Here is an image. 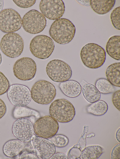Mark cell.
Masks as SVG:
<instances>
[{"mask_svg": "<svg viewBox=\"0 0 120 159\" xmlns=\"http://www.w3.org/2000/svg\"><path fill=\"white\" fill-rule=\"evenodd\" d=\"M31 93L32 98L35 102L45 105L52 101L56 96V90L52 83L46 80H40L33 85Z\"/></svg>", "mask_w": 120, "mask_h": 159, "instance_id": "obj_3", "label": "cell"}, {"mask_svg": "<svg viewBox=\"0 0 120 159\" xmlns=\"http://www.w3.org/2000/svg\"><path fill=\"white\" fill-rule=\"evenodd\" d=\"M7 96L11 104L19 107L27 106L32 98L29 89L20 84H14L10 86L7 91Z\"/></svg>", "mask_w": 120, "mask_h": 159, "instance_id": "obj_12", "label": "cell"}, {"mask_svg": "<svg viewBox=\"0 0 120 159\" xmlns=\"http://www.w3.org/2000/svg\"><path fill=\"white\" fill-rule=\"evenodd\" d=\"M18 159H39L35 152L25 149H23L19 154Z\"/></svg>", "mask_w": 120, "mask_h": 159, "instance_id": "obj_29", "label": "cell"}, {"mask_svg": "<svg viewBox=\"0 0 120 159\" xmlns=\"http://www.w3.org/2000/svg\"><path fill=\"white\" fill-rule=\"evenodd\" d=\"M13 115V117L16 119L31 116L39 118L40 116V114L38 111L26 106H16L14 109Z\"/></svg>", "mask_w": 120, "mask_h": 159, "instance_id": "obj_24", "label": "cell"}, {"mask_svg": "<svg viewBox=\"0 0 120 159\" xmlns=\"http://www.w3.org/2000/svg\"><path fill=\"white\" fill-rule=\"evenodd\" d=\"M22 22L20 14L13 9H5L0 13V30L4 33L18 30L22 27Z\"/></svg>", "mask_w": 120, "mask_h": 159, "instance_id": "obj_10", "label": "cell"}, {"mask_svg": "<svg viewBox=\"0 0 120 159\" xmlns=\"http://www.w3.org/2000/svg\"><path fill=\"white\" fill-rule=\"evenodd\" d=\"M107 79L113 86L120 87V63L112 64L107 68L106 71Z\"/></svg>", "mask_w": 120, "mask_h": 159, "instance_id": "obj_20", "label": "cell"}, {"mask_svg": "<svg viewBox=\"0 0 120 159\" xmlns=\"http://www.w3.org/2000/svg\"><path fill=\"white\" fill-rule=\"evenodd\" d=\"M51 159H68V156L65 154L61 153L54 154L50 158Z\"/></svg>", "mask_w": 120, "mask_h": 159, "instance_id": "obj_36", "label": "cell"}, {"mask_svg": "<svg viewBox=\"0 0 120 159\" xmlns=\"http://www.w3.org/2000/svg\"><path fill=\"white\" fill-rule=\"evenodd\" d=\"M95 86L100 93L107 94L112 93L114 91L113 86L106 78H100L96 81Z\"/></svg>", "mask_w": 120, "mask_h": 159, "instance_id": "obj_25", "label": "cell"}, {"mask_svg": "<svg viewBox=\"0 0 120 159\" xmlns=\"http://www.w3.org/2000/svg\"><path fill=\"white\" fill-rule=\"evenodd\" d=\"M37 65L32 58L24 57L17 60L13 67L14 76L18 79L24 81L32 80L35 76Z\"/></svg>", "mask_w": 120, "mask_h": 159, "instance_id": "obj_9", "label": "cell"}, {"mask_svg": "<svg viewBox=\"0 0 120 159\" xmlns=\"http://www.w3.org/2000/svg\"><path fill=\"white\" fill-rule=\"evenodd\" d=\"M115 0H91L90 6L96 13L103 15L109 12L114 7Z\"/></svg>", "mask_w": 120, "mask_h": 159, "instance_id": "obj_18", "label": "cell"}, {"mask_svg": "<svg viewBox=\"0 0 120 159\" xmlns=\"http://www.w3.org/2000/svg\"><path fill=\"white\" fill-rule=\"evenodd\" d=\"M12 131L16 138L25 142L32 140L34 132L32 123L28 119L24 118L18 119L14 122Z\"/></svg>", "mask_w": 120, "mask_h": 159, "instance_id": "obj_14", "label": "cell"}, {"mask_svg": "<svg viewBox=\"0 0 120 159\" xmlns=\"http://www.w3.org/2000/svg\"><path fill=\"white\" fill-rule=\"evenodd\" d=\"M7 110V107L4 101L0 98V119L5 115Z\"/></svg>", "mask_w": 120, "mask_h": 159, "instance_id": "obj_35", "label": "cell"}, {"mask_svg": "<svg viewBox=\"0 0 120 159\" xmlns=\"http://www.w3.org/2000/svg\"><path fill=\"white\" fill-rule=\"evenodd\" d=\"M120 7L115 8L111 12L110 18L114 27L117 30H120Z\"/></svg>", "mask_w": 120, "mask_h": 159, "instance_id": "obj_27", "label": "cell"}, {"mask_svg": "<svg viewBox=\"0 0 120 159\" xmlns=\"http://www.w3.org/2000/svg\"><path fill=\"white\" fill-rule=\"evenodd\" d=\"M89 129V126L85 125L83 127V133L78 142V144L80 146L81 151L86 146V138Z\"/></svg>", "mask_w": 120, "mask_h": 159, "instance_id": "obj_31", "label": "cell"}, {"mask_svg": "<svg viewBox=\"0 0 120 159\" xmlns=\"http://www.w3.org/2000/svg\"><path fill=\"white\" fill-rule=\"evenodd\" d=\"M82 95L88 102L93 103L99 100L101 94L96 87L93 84L86 83L82 88Z\"/></svg>", "mask_w": 120, "mask_h": 159, "instance_id": "obj_21", "label": "cell"}, {"mask_svg": "<svg viewBox=\"0 0 120 159\" xmlns=\"http://www.w3.org/2000/svg\"><path fill=\"white\" fill-rule=\"evenodd\" d=\"M59 87L64 95L71 98L78 96L82 91L81 86L80 84L77 81L73 80L61 82Z\"/></svg>", "mask_w": 120, "mask_h": 159, "instance_id": "obj_16", "label": "cell"}, {"mask_svg": "<svg viewBox=\"0 0 120 159\" xmlns=\"http://www.w3.org/2000/svg\"><path fill=\"white\" fill-rule=\"evenodd\" d=\"M59 127L58 122L50 115L40 118L34 125V132L36 135L48 139L56 134Z\"/></svg>", "mask_w": 120, "mask_h": 159, "instance_id": "obj_11", "label": "cell"}, {"mask_svg": "<svg viewBox=\"0 0 120 159\" xmlns=\"http://www.w3.org/2000/svg\"><path fill=\"white\" fill-rule=\"evenodd\" d=\"M120 144L115 145L112 149L111 153V158L112 159H120Z\"/></svg>", "mask_w": 120, "mask_h": 159, "instance_id": "obj_34", "label": "cell"}, {"mask_svg": "<svg viewBox=\"0 0 120 159\" xmlns=\"http://www.w3.org/2000/svg\"><path fill=\"white\" fill-rule=\"evenodd\" d=\"M41 13L50 20H56L62 17L65 11V6L62 0H42L40 3Z\"/></svg>", "mask_w": 120, "mask_h": 159, "instance_id": "obj_13", "label": "cell"}, {"mask_svg": "<svg viewBox=\"0 0 120 159\" xmlns=\"http://www.w3.org/2000/svg\"><path fill=\"white\" fill-rule=\"evenodd\" d=\"M24 47L21 36L15 33H7L2 38L0 48L6 56L15 58L20 56L23 52Z\"/></svg>", "mask_w": 120, "mask_h": 159, "instance_id": "obj_5", "label": "cell"}, {"mask_svg": "<svg viewBox=\"0 0 120 159\" xmlns=\"http://www.w3.org/2000/svg\"><path fill=\"white\" fill-rule=\"evenodd\" d=\"M49 110L50 116L61 123L70 122L75 115L73 105L64 99H58L54 101L50 104Z\"/></svg>", "mask_w": 120, "mask_h": 159, "instance_id": "obj_4", "label": "cell"}, {"mask_svg": "<svg viewBox=\"0 0 120 159\" xmlns=\"http://www.w3.org/2000/svg\"><path fill=\"white\" fill-rule=\"evenodd\" d=\"M95 136V134L94 133H91L90 134L87 135L86 137L87 138H90L92 137H94Z\"/></svg>", "mask_w": 120, "mask_h": 159, "instance_id": "obj_39", "label": "cell"}, {"mask_svg": "<svg viewBox=\"0 0 120 159\" xmlns=\"http://www.w3.org/2000/svg\"><path fill=\"white\" fill-rule=\"evenodd\" d=\"M2 56L1 53L0 52V65L2 63Z\"/></svg>", "mask_w": 120, "mask_h": 159, "instance_id": "obj_40", "label": "cell"}, {"mask_svg": "<svg viewBox=\"0 0 120 159\" xmlns=\"http://www.w3.org/2000/svg\"><path fill=\"white\" fill-rule=\"evenodd\" d=\"M81 152L79 145L76 144L69 150L67 156L69 159H78L80 155Z\"/></svg>", "mask_w": 120, "mask_h": 159, "instance_id": "obj_30", "label": "cell"}, {"mask_svg": "<svg viewBox=\"0 0 120 159\" xmlns=\"http://www.w3.org/2000/svg\"><path fill=\"white\" fill-rule=\"evenodd\" d=\"M46 71L49 78L56 82H62L69 80L72 75L70 66L64 61L54 59L47 64Z\"/></svg>", "mask_w": 120, "mask_h": 159, "instance_id": "obj_7", "label": "cell"}, {"mask_svg": "<svg viewBox=\"0 0 120 159\" xmlns=\"http://www.w3.org/2000/svg\"><path fill=\"white\" fill-rule=\"evenodd\" d=\"M112 101L114 106L120 111V90L116 91L113 94Z\"/></svg>", "mask_w": 120, "mask_h": 159, "instance_id": "obj_33", "label": "cell"}, {"mask_svg": "<svg viewBox=\"0 0 120 159\" xmlns=\"http://www.w3.org/2000/svg\"><path fill=\"white\" fill-rule=\"evenodd\" d=\"M103 153V150L100 146L92 145L87 146L81 152L80 159H97Z\"/></svg>", "mask_w": 120, "mask_h": 159, "instance_id": "obj_23", "label": "cell"}, {"mask_svg": "<svg viewBox=\"0 0 120 159\" xmlns=\"http://www.w3.org/2000/svg\"><path fill=\"white\" fill-rule=\"evenodd\" d=\"M32 140V146L39 159H50L56 153V146L50 140L34 135Z\"/></svg>", "mask_w": 120, "mask_h": 159, "instance_id": "obj_15", "label": "cell"}, {"mask_svg": "<svg viewBox=\"0 0 120 159\" xmlns=\"http://www.w3.org/2000/svg\"><path fill=\"white\" fill-rule=\"evenodd\" d=\"M13 2L18 7L23 8L30 7L35 3L36 0H14Z\"/></svg>", "mask_w": 120, "mask_h": 159, "instance_id": "obj_32", "label": "cell"}, {"mask_svg": "<svg viewBox=\"0 0 120 159\" xmlns=\"http://www.w3.org/2000/svg\"><path fill=\"white\" fill-rule=\"evenodd\" d=\"M50 138L55 146L58 147H65L69 143L68 137L62 134H56Z\"/></svg>", "mask_w": 120, "mask_h": 159, "instance_id": "obj_26", "label": "cell"}, {"mask_svg": "<svg viewBox=\"0 0 120 159\" xmlns=\"http://www.w3.org/2000/svg\"><path fill=\"white\" fill-rule=\"evenodd\" d=\"M108 109L107 103L104 101L99 100L87 106L86 110L88 113L95 116H100L105 114Z\"/></svg>", "mask_w": 120, "mask_h": 159, "instance_id": "obj_22", "label": "cell"}, {"mask_svg": "<svg viewBox=\"0 0 120 159\" xmlns=\"http://www.w3.org/2000/svg\"><path fill=\"white\" fill-rule=\"evenodd\" d=\"M4 6V1L2 0H0V13L2 10Z\"/></svg>", "mask_w": 120, "mask_h": 159, "instance_id": "obj_38", "label": "cell"}, {"mask_svg": "<svg viewBox=\"0 0 120 159\" xmlns=\"http://www.w3.org/2000/svg\"><path fill=\"white\" fill-rule=\"evenodd\" d=\"M106 53L104 49L97 44L89 43L82 48L80 55L85 66L91 69L100 68L106 59Z\"/></svg>", "mask_w": 120, "mask_h": 159, "instance_id": "obj_2", "label": "cell"}, {"mask_svg": "<svg viewBox=\"0 0 120 159\" xmlns=\"http://www.w3.org/2000/svg\"><path fill=\"white\" fill-rule=\"evenodd\" d=\"M55 45L52 40L44 35H37L31 40L29 49L32 54L40 59L48 58L52 55Z\"/></svg>", "mask_w": 120, "mask_h": 159, "instance_id": "obj_6", "label": "cell"}, {"mask_svg": "<svg viewBox=\"0 0 120 159\" xmlns=\"http://www.w3.org/2000/svg\"><path fill=\"white\" fill-rule=\"evenodd\" d=\"M116 138L117 141L119 143L120 142V128L117 130L116 134Z\"/></svg>", "mask_w": 120, "mask_h": 159, "instance_id": "obj_37", "label": "cell"}, {"mask_svg": "<svg viewBox=\"0 0 120 159\" xmlns=\"http://www.w3.org/2000/svg\"><path fill=\"white\" fill-rule=\"evenodd\" d=\"M9 87L8 80L4 75L0 71V95L7 92Z\"/></svg>", "mask_w": 120, "mask_h": 159, "instance_id": "obj_28", "label": "cell"}, {"mask_svg": "<svg viewBox=\"0 0 120 159\" xmlns=\"http://www.w3.org/2000/svg\"><path fill=\"white\" fill-rule=\"evenodd\" d=\"M106 51L112 58L118 61L120 60V36L114 35L111 37L106 46Z\"/></svg>", "mask_w": 120, "mask_h": 159, "instance_id": "obj_19", "label": "cell"}, {"mask_svg": "<svg viewBox=\"0 0 120 159\" xmlns=\"http://www.w3.org/2000/svg\"><path fill=\"white\" fill-rule=\"evenodd\" d=\"M22 21L24 30L26 32L33 34L42 32L45 28L47 23L45 17L35 10H31L26 13Z\"/></svg>", "mask_w": 120, "mask_h": 159, "instance_id": "obj_8", "label": "cell"}, {"mask_svg": "<svg viewBox=\"0 0 120 159\" xmlns=\"http://www.w3.org/2000/svg\"><path fill=\"white\" fill-rule=\"evenodd\" d=\"M25 146L24 142L18 139L11 140L4 144L3 147V152L6 156L14 157L19 155Z\"/></svg>", "mask_w": 120, "mask_h": 159, "instance_id": "obj_17", "label": "cell"}, {"mask_svg": "<svg viewBox=\"0 0 120 159\" xmlns=\"http://www.w3.org/2000/svg\"><path fill=\"white\" fill-rule=\"evenodd\" d=\"M50 37L60 44L69 43L74 38L76 33L75 25L69 20L64 18L56 20L49 30Z\"/></svg>", "mask_w": 120, "mask_h": 159, "instance_id": "obj_1", "label": "cell"}]
</instances>
